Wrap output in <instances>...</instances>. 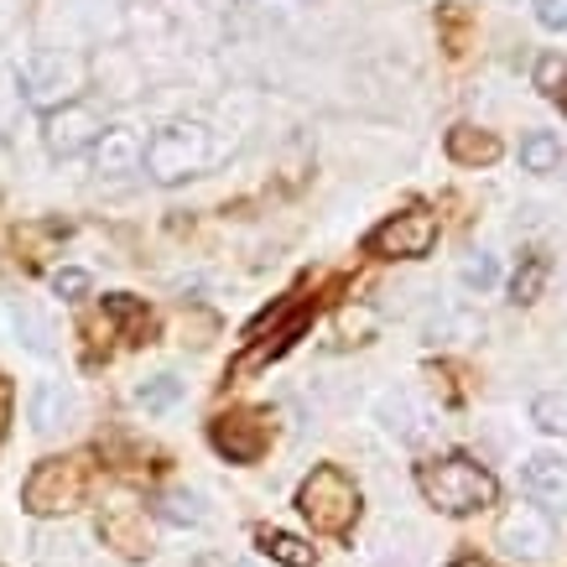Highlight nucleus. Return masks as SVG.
<instances>
[{
  "mask_svg": "<svg viewBox=\"0 0 567 567\" xmlns=\"http://www.w3.org/2000/svg\"><path fill=\"white\" fill-rule=\"evenodd\" d=\"M141 136L131 131V125H110L100 141H94V162H100V173L104 177H125V173H136L141 167Z\"/></svg>",
  "mask_w": 567,
  "mask_h": 567,
  "instance_id": "obj_11",
  "label": "nucleus"
},
{
  "mask_svg": "<svg viewBox=\"0 0 567 567\" xmlns=\"http://www.w3.org/2000/svg\"><path fill=\"white\" fill-rule=\"evenodd\" d=\"M536 89L567 110V63L563 58H542V63H536Z\"/></svg>",
  "mask_w": 567,
  "mask_h": 567,
  "instance_id": "obj_22",
  "label": "nucleus"
},
{
  "mask_svg": "<svg viewBox=\"0 0 567 567\" xmlns=\"http://www.w3.org/2000/svg\"><path fill=\"white\" fill-rule=\"evenodd\" d=\"M141 162H146V173H152L156 183H177V177L198 173L204 162H214V141H208V125L177 121V125H167V131H156V136L146 141Z\"/></svg>",
  "mask_w": 567,
  "mask_h": 567,
  "instance_id": "obj_3",
  "label": "nucleus"
},
{
  "mask_svg": "<svg viewBox=\"0 0 567 567\" xmlns=\"http://www.w3.org/2000/svg\"><path fill=\"white\" fill-rule=\"evenodd\" d=\"M447 156L464 162V167H489L499 156V141L489 131H474V125H453L447 131Z\"/></svg>",
  "mask_w": 567,
  "mask_h": 567,
  "instance_id": "obj_12",
  "label": "nucleus"
},
{
  "mask_svg": "<svg viewBox=\"0 0 567 567\" xmlns=\"http://www.w3.org/2000/svg\"><path fill=\"white\" fill-rule=\"evenodd\" d=\"M104 312L115 318V323H125V328H136V333H146L152 328V318H146V308H141L136 297H125V292H115V297H104Z\"/></svg>",
  "mask_w": 567,
  "mask_h": 567,
  "instance_id": "obj_23",
  "label": "nucleus"
},
{
  "mask_svg": "<svg viewBox=\"0 0 567 567\" xmlns=\"http://www.w3.org/2000/svg\"><path fill=\"white\" fill-rule=\"evenodd\" d=\"M0 416H6V385H0Z\"/></svg>",
  "mask_w": 567,
  "mask_h": 567,
  "instance_id": "obj_28",
  "label": "nucleus"
},
{
  "mask_svg": "<svg viewBox=\"0 0 567 567\" xmlns=\"http://www.w3.org/2000/svg\"><path fill=\"white\" fill-rule=\"evenodd\" d=\"M266 437H271L266 422L250 412H235V416H219V422H214V447H219L224 458H235V464H256Z\"/></svg>",
  "mask_w": 567,
  "mask_h": 567,
  "instance_id": "obj_7",
  "label": "nucleus"
},
{
  "mask_svg": "<svg viewBox=\"0 0 567 567\" xmlns=\"http://www.w3.org/2000/svg\"><path fill=\"white\" fill-rule=\"evenodd\" d=\"M520 167H526V173H557V167H563V141L551 136V131L520 136Z\"/></svg>",
  "mask_w": 567,
  "mask_h": 567,
  "instance_id": "obj_15",
  "label": "nucleus"
},
{
  "mask_svg": "<svg viewBox=\"0 0 567 567\" xmlns=\"http://www.w3.org/2000/svg\"><path fill=\"white\" fill-rule=\"evenodd\" d=\"M416 484H422V495L437 505V511H447V516H474V511H484V505H495L499 484L495 474L484 464H474V458H432V464L416 468Z\"/></svg>",
  "mask_w": 567,
  "mask_h": 567,
  "instance_id": "obj_1",
  "label": "nucleus"
},
{
  "mask_svg": "<svg viewBox=\"0 0 567 567\" xmlns=\"http://www.w3.org/2000/svg\"><path fill=\"white\" fill-rule=\"evenodd\" d=\"M89 489V464L84 458H48V464L32 468V480L21 489V505L32 516H63L73 511Z\"/></svg>",
  "mask_w": 567,
  "mask_h": 567,
  "instance_id": "obj_4",
  "label": "nucleus"
},
{
  "mask_svg": "<svg viewBox=\"0 0 567 567\" xmlns=\"http://www.w3.org/2000/svg\"><path fill=\"white\" fill-rule=\"evenodd\" d=\"M532 422L542 432H551V437H567V395H557V391L536 395V401H532Z\"/></svg>",
  "mask_w": 567,
  "mask_h": 567,
  "instance_id": "obj_18",
  "label": "nucleus"
},
{
  "mask_svg": "<svg viewBox=\"0 0 567 567\" xmlns=\"http://www.w3.org/2000/svg\"><path fill=\"white\" fill-rule=\"evenodd\" d=\"M260 551L281 567H312V547L292 532H260Z\"/></svg>",
  "mask_w": 567,
  "mask_h": 567,
  "instance_id": "obj_16",
  "label": "nucleus"
},
{
  "mask_svg": "<svg viewBox=\"0 0 567 567\" xmlns=\"http://www.w3.org/2000/svg\"><path fill=\"white\" fill-rule=\"evenodd\" d=\"M520 484L542 505H567V453H532L520 464Z\"/></svg>",
  "mask_w": 567,
  "mask_h": 567,
  "instance_id": "obj_10",
  "label": "nucleus"
},
{
  "mask_svg": "<svg viewBox=\"0 0 567 567\" xmlns=\"http://www.w3.org/2000/svg\"><path fill=\"white\" fill-rule=\"evenodd\" d=\"M52 292L69 297V302H79V297L89 292V276L79 271V266H63V271H52Z\"/></svg>",
  "mask_w": 567,
  "mask_h": 567,
  "instance_id": "obj_25",
  "label": "nucleus"
},
{
  "mask_svg": "<svg viewBox=\"0 0 567 567\" xmlns=\"http://www.w3.org/2000/svg\"><path fill=\"white\" fill-rule=\"evenodd\" d=\"M177 395H183V380L156 375V380H146V385H136V406H146V412H167Z\"/></svg>",
  "mask_w": 567,
  "mask_h": 567,
  "instance_id": "obj_19",
  "label": "nucleus"
},
{
  "mask_svg": "<svg viewBox=\"0 0 567 567\" xmlns=\"http://www.w3.org/2000/svg\"><path fill=\"white\" fill-rule=\"evenodd\" d=\"M464 281L468 287H480V292H489V287H495L499 281V266H495V256H468V266H464Z\"/></svg>",
  "mask_w": 567,
  "mask_h": 567,
  "instance_id": "obj_24",
  "label": "nucleus"
},
{
  "mask_svg": "<svg viewBox=\"0 0 567 567\" xmlns=\"http://www.w3.org/2000/svg\"><path fill=\"white\" fill-rule=\"evenodd\" d=\"M542 281H547V256H526V266H520L516 281H511V297H516V302H536V297H542Z\"/></svg>",
  "mask_w": 567,
  "mask_h": 567,
  "instance_id": "obj_20",
  "label": "nucleus"
},
{
  "mask_svg": "<svg viewBox=\"0 0 567 567\" xmlns=\"http://www.w3.org/2000/svg\"><path fill=\"white\" fill-rule=\"evenodd\" d=\"M437 245V214L427 208H406V214H391L385 224H375L364 235V250L385 260H422Z\"/></svg>",
  "mask_w": 567,
  "mask_h": 567,
  "instance_id": "obj_5",
  "label": "nucleus"
},
{
  "mask_svg": "<svg viewBox=\"0 0 567 567\" xmlns=\"http://www.w3.org/2000/svg\"><path fill=\"white\" fill-rule=\"evenodd\" d=\"M499 542H505L511 557H547L551 551V520L542 516V511H532V505H520L516 516L499 520Z\"/></svg>",
  "mask_w": 567,
  "mask_h": 567,
  "instance_id": "obj_9",
  "label": "nucleus"
},
{
  "mask_svg": "<svg viewBox=\"0 0 567 567\" xmlns=\"http://www.w3.org/2000/svg\"><path fill=\"white\" fill-rule=\"evenodd\" d=\"M536 21L547 32H567V0H536Z\"/></svg>",
  "mask_w": 567,
  "mask_h": 567,
  "instance_id": "obj_26",
  "label": "nucleus"
},
{
  "mask_svg": "<svg viewBox=\"0 0 567 567\" xmlns=\"http://www.w3.org/2000/svg\"><path fill=\"white\" fill-rule=\"evenodd\" d=\"M156 516L173 520V526H198V520H204V511H198V495H183V489H173V495H162Z\"/></svg>",
  "mask_w": 567,
  "mask_h": 567,
  "instance_id": "obj_21",
  "label": "nucleus"
},
{
  "mask_svg": "<svg viewBox=\"0 0 567 567\" xmlns=\"http://www.w3.org/2000/svg\"><path fill=\"white\" fill-rule=\"evenodd\" d=\"M69 416H73V395L58 385V380H42L32 391V422L37 432H58V427H69Z\"/></svg>",
  "mask_w": 567,
  "mask_h": 567,
  "instance_id": "obj_13",
  "label": "nucleus"
},
{
  "mask_svg": "<svg viewBox=\"0 0 567 567\" xmlns=\"http://www.w3.org/2000/svg\"><path fill=\"white\" fill-rule=\"evenodd\" d=\"M21 125V73L0 69V136H17Z\"/></svg>",
  "mask_w": 567,
  "mask_h": 567,
  "instance_id": "obj_17",
  "label": "nucleus"
},
{
  "mask_svg": "<svg viewBox=\"0 0 567 567\" xmlns=\"http://www.w3.org/2000/svg\"><path fill=\"white\" fill-rule=\"evenodd\" d=\"M100 136H104V121L94 104H63V110L48 115V152L52 156H79Z\"/></svg>",
  "mask_w": 567,
  "mask_h": 567,
  "instance_id": "obj_6",
  "label": "nucleus"
},
{
  "mask_svg": "<svg viewBox=\"0 0 567 567\" xmlns=\"http://www.w3.org/2000/svg\"><path fill=\"white\" fill-rule=\"evenodd\" d=\"M73 89H79V63L63 58V52H42L32 69H27V94H32L37 104L69 100Z\"/></svg>",
  "mask_w": 567,
  "mask_h": 567,
  "instance_id": "obj_8",
  "label": "nucleus"
},
{
  "mask_svg": "<svg viewBox=\"0 0 567 567\" xmlns=\"http://www.w3.org/2000/svg\"><path fill=\"white\" fill-rule=\"evenodd\" d=\"M308 323H312V312H308V308H297L292 318H287V323H281V328L271 333V339H266V344H256L250 354H245V370H250V364L276 360V354H287V349H292L297 339H302V328H308Z\"/></svg>",
  "mask_w": 567,
  "mask_h": 567,
  "instance_id": "obj_14",
  "label": "nucleus"
},
{
  "mask_svg": "<svg viewBox=\"0 0 567 567\" xmlns=\"http://www.w3.org/2000/svg\"><path fill=\"white\" fill-rule=\"evenodd\" d=\"M447 567H489V563H484V557H474V551H464V557H453Z\"/></svg>",
  "mask_w": 567,
  "mask_h": 567,
  "instance_id": "obj_27",
  "label": "nucleus"
},
{
  "mask_svg": "<svg viewBox=\"0 0 567 567\" xmlns=\"http://www.w3.org/2000/svg\"><path fill=\"white\" fill-rule=\"evenodd\" d=\"M297 511L312 520V532L344 536L349 526L360 520V489H354V480H349L344 468L323 464L302 480V489H297Z\"/></svg>",
  "mask_w": 567,
  "mask_h": 567,
  "instance_id": "obj_2",
  "label": "nucleus"
}]
</instances>
